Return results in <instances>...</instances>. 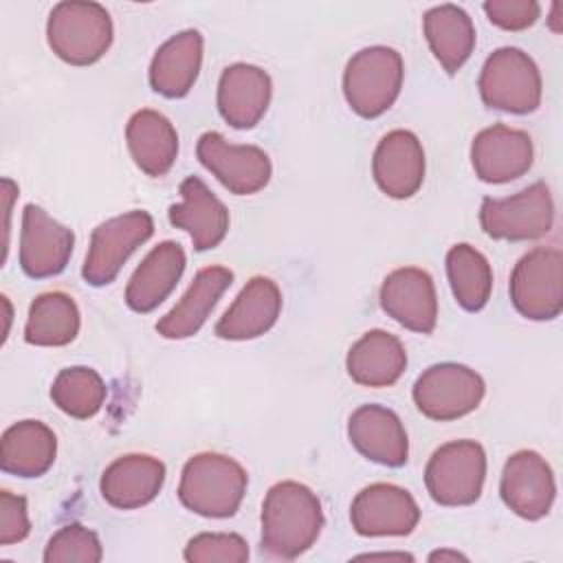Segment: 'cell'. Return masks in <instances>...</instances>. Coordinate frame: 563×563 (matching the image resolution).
<instances>
[{"label":"cell","mask_w":563,"mask_h":563,"mask_svg":"<svg viewBox=\"0 0 563 563\" xmlns=\"http://www.w3.org/2000/svg\"><path fill=\"white\" fill-rule=\"evenodd\" d=\"M486 394L484 378L460 363H438L427 367L413 385L418 411L431 420H457L475 411Z\"/></svg>","instance_id":"cell-9"},{"label":"cell","mask_w":563,"mask_h":563,"mask_svg":"<svg viewBox=\"0 0 563 563\" xmlns=\"http://www.w3.org/2000/svg\"><path fill=\"white\" fill-rule=\"evenodd\" d=\"M282 312V290L264 275H255L240 290L235 301L216 323V336L227 341H249L266 334Z\"/></svg>","instance_id":"cell-20"},{"label":"cell","mask_w":563,"mask_h":563,"mask_svg":"<svg viewBox=\"0 0 563 563\" xmlns=\"http://www.w3.org/2000/svg\"><path fill=\"white\" fill-rule=\"evenodd\" d=\"M352 446L367 460L396 468L409 460V438L396 411L383 405H363L347 420Z\"/></svg>","instance_id":"cell-18"},{"label":"cell","mask_w":563,"mask_h":563,"mask_svg":"<svg viewBox=\"0 0 563 563\" xmlns=\"http://www.w3.org/2000/svg\"><path fill=\"white\" fill-rule=\"evenodd\" d=\"M345 367L358 385L389 387L402 376L407 352L398 336L385 330H369L350 347Z\"/></svg>","instance_id":"cell-27"},{"label":"cell","mask_w":563,"mask_h":563,"mask_svg":"<svg viewBox=\"0 0 563 563\" xmlns=\"http://www.w3.org/2000/svg\"><path fill=\"white\" fill-rule=\"evenodd\" d=\"M273 95L268 73L253 64H231L218 81V110L238 130H249L262 121Z\"/></svg>","instance_id":"cell-19"},{"label":"cell","mask_w":563,"mask_h":563,"mask_svg":"<svg viewBox=\"0 0 563 563\" xmlns=\"http://www.w3.org/2000/svg\"><path fill=\"white\" fill-rule=\"evenodd\" d=\"M154 233V220L147 211L134 209L101 222L92 235L81 266V275L90 286L114 282L128 257L145 244Z\"/></svg>","instance_id":"cell-10"},{"label":"cell","mask_w":563,"mask_h":563,"mask_svg":"<svg viewBox=\"0 0 563 563\" xmlns=\"http://www.w3.org/2000/svg\"><path fill=\"white\" fill-rule=\"evenodd\" d=\"M510 301L532 321L556 319L563 310V253L554 246L528 251L512 268Z\"/></svg>","instance_id":"cell-7"},{"label":"cell","mask_w":563,"mask_h":563,"mask_svg":"<svg viewBox=\"0 0 563 563\" xmlns=\"http://www.w3.org/2000/svg\"><path fill=\"white\" fill-rule=\"evenodd\" d=\"M486 451L475 440H453L433 451L424 468V486L440 506H468L482 495Z\"/></svg>","instance_id":"cell-6"},{"label":"cell","mask_w":563,"mask_h":563,"mask_svg":"<svg viewBox=\"0 0 563 563\" xmlns=\"http://www.w3.org/2000/svg\"><path fill=\"white\" fill-rule=\"evenodd\" d=\"M178 191L183 202L169 207V222L189 233L196 251L216 249L227 238L229 209L198 176H187Z\"/></svg>","instance_id":"cell-21"},{"label":"cell","mask_w":563,"mask_h":563,"mask_svg":"<svg viewBox=\"0 0 563 563\" xmlns=\"http://www.w3.org/2000/svg\"><path fill=\"white\" fill-rule=\"evenodd\" d=\"M75 246V233L40 205H26L20 229V266L33 279L59 275Z\"/></svg>","instance_id":"cell-13"},{"label":"cell","mask_w":563,"mask_h":563,"mask_svg":"<svg viewBox=\"0 0 563 563\" xmlns=\"http://www.w3.org/2000/svg\"><path fill=\"white\" fill-rule=\"evenodd\" d=\"M249 475L240 462L222 453H196L180 473V504L209 519L233 517L244 499Z\"/></svg>","instance_id":"cell-2"},{"label":"cell","mask_w":563,"mask_h":563,"mask_svg":"<svg viewBox=\"0 0 563 563\" xmlns=\"http://www.w3.org/2000/svg\"><path fill=\"white\" fill-rule=\"evenodd\" d=\"M103 548L97 532L81 523H68L59 528L44 548L46 563H99Z\"/></svg>","instance_id":"cell-33"},{"label":"cell","mask_w":563,"mask_h":563,"mask_svg":"<svg viewBox=\"0 0 563 563\" xmlns=\"http://www.w3.org/2000/svg\"><path fill=\"white\" fill-rule=\"evenodd\" d=\"M466 561V556L457 550H435L429 554V561Z\"/></svg>","instance_id":"cell-38"},{"label":"cell","mask_w":563,"mask_h":563,"mask_svg":"<svg viewBox=\"0 0 563 563\" xmlns=\"http://www.w3.org/2000/svg\"><path fill=\"white\" fill-rule=\"evenodd\" d=\"M405 77L402 57L389 46H367L354 53L343 73L347 106L363 119L387 112L400 95Z\"/></svg>","instance_id":"cell-4"},{"label":"cell","mask_w":563,"mask_h":563,"mask_svg":"<svg viewBox=\"0 0 563 563\" xmlns=\"http://www.w3.org/2000/svg\"><path fill=\"white\" fill-rule=\"evenodd\" d=\"M482 9L486 18L504 31H523L541 15V4L534 0H486Z\"/></svg>","instance_id":"cell-35"},{"label":"cell","mask_w":563,"mask_h":563,"mask_svg":"<svg viewBox=\"0 0 563 563\" xmlns=\"http://www.w3.org/2000/svg\"><path fill=\"white\" fill-rule=\"evenodd\" d=\"M202 48L205 40L196 29L180 31L163 42L150 64L152 90L167 99L185 97L200 75Z\"/></svg>","instance_id":"cell-25"},{"label":"cell","mask_w":563,"mask_h":563,"mask_svg":"<svg viewBox=\"0 0 563 563\" xmlns=\"http://www.w3.org/2000/svg\"><path fill=\"white\" fill-rule=\"evenodd\" d=\"M18 196V185L11 178H2V202H4V253L2 262L7 260V244H9V216H11V202Z\"/></svg>","instance_id":"cell-37"},{"label":"cell","mask_w":563,"mask_h":563,"mask_svg":"<svg viewBox=\"0 0 563 563\" xmlns=\"http://www.w3.org/2000/svg\"><path fill=\"white\" fill-rule=\"evenodd\" d=\"M422 31L440 66L455 75L475 48V26L471 15L457 4H440L424 13Z\"/></svg>","instance_id":"cell-29"},{"label":"cell","mask_w":563,"mask_h":563,"mask_svg":"<svg viewBox=\"0 0 563 563\" xmlns=\"http://www.w3.org/2000/svg\"><path fill=\"white\" fill-rule=\"evenodd\" d=\"M125 143L136 167L152 176H165L178 156V134L158 110H136L125 125Z\"/></svg>","instance_id":"cell-26"},{"label":"cell","mask_w":563,"mask_h":563,"mask_svg":"<svg viewBox=\"0 0 563 563\" xmlns=\"http://www.w3.org/2000/svg\"><path fill=\"white\" fill-rule=\"evenodd\" d=\"M198 161L231 194L251 196L271 180L273 165L268 154L257 145H233L220 132H205L196 145Z\"/></svg>","instance_id":"cell-11"},{"label":"cell","mask_w":563,"mask_h":563,"mask_svg":"<svg viewBox=\"0 0 563 563\" xmlns=\"http://www.w3.org/2000/svg\"><path fill=\"white\" fill-rule=\"evenodd\" d=\"M233 273L227 266H205L196 273L180 301L156 323V332L163 339H189L207 321L209 312L231 286Z\"/></svg>","instance_id":"cell-24"},{"label":"cell","mask_w":563,"mask_h":563,"mask_svg":"<svg viewBox=\"0 0 563 563\" xmlns=\"http://www.w3.org/2000/svg\"><path fill=\"white\" fill-rule=\"evenodd\" d=\"M356 559H398V561H413L407 552H378V554H361Z\"/></svg>","instance_id":"cell-39"},{"label":"cell","mask_w":563,"mask_h":563,"mask_svg":"<svg viewBox=\"0 0 563 563\" xmlns=\"http://www.w3.org/2000/svg\"><path fill=\"white\" fill-rule=\"evenodd\" d=\"M183 556L189 563H244L249 543L235 532H200L187 541Z\"/></svg>","instance_id":"cell-34"},{"label":"cell","mask_w":563,"mask_h":563,"mask_svg":"<svg viewBox=\"0 0 563 563\" xmlns=\"http://www.w3.org/2000/svg\"><path fill=\"white\" fill-rule=\"evenodd\" d=\"M321 528V501L306 484L286 479L268 488L262 504V550L268 556L297 559L312 548Z\"/></svg>","instance_id":"cell-1"},{"label":"cell","mask_w":563,"mask_h":563,"mask_svg":"<svg viewBox=\"0 0 563 563\" xmlns=\"http://www.w3.org/2000/svg\"><path fill=\"white\" fill-rule=\"evenodd\" d=\"M380 308L407 330L431 334L438 321V295L427 271L405 266L391 271L380 286Z\"/></svg>","instance_id":"cell-16"},{"label":"cell","mask_w":563,"mask_h":563,"mask_svg":"<svg viewBox=\"0 0 563 563\" xmlns=\"http://www.w3.org/2000/svg\"><path fill=\"white\" fill-rule=\"evenodd\" d=\"M31 521L26 499L11 490H0V545H13L29 537Z\"/></svg>","instance_id":"cell-36"},{"label":"cell","mask_w":563,"mask_h":563,"mask_svg":"<svg viewBox=\"0 0 563 563\" xmlns=\"http://www.w3.org/2000/svg\"><path fill=\"white\" fill-rule=\"evenodd\" d=\"M350 521L361 537H405L418 526L420 508L407 488L378 482L356 493Z\"/></svg>","instance_id":"cell-12"},{"label":"cell","mask_w":563,"mask_h":563,"mask_svg":"<svg viewBox=\"0 0 563 563\" xmlns=\"http://www.w3.org/2000/svg\"><path fill=\"white\" fill-rule=\"evenodd\" d=\"M534 147L528 132L495 123L471 143V163L479 180L490 185L510 183L532 167Z\"/></svg>","instance_id":"cell-15"},{"label":"cell","mask_w":563,"mask_h":563,"mask_svg":"<svg viewBox=\"0 0 563 563\" xmlns=\"http://www.w3.org/2000/svg\"><path fill=\"white\" fill-rule=\"evenodd\" d=\"M106 396L108 389L103 378L92 367L84 365L62 369L51 385V398L57 409L77 420H86L99 413Z\"/></svg>","instance_id":"cell-32"},{"label":"cell","mask_w":563,"mask_h":563,"mask_svg":"<svg viewBox=\"0 0 563 563\" xmlns=\"http://www.w3.org/2000/svg\"><path fill=\"white\" fill-rule=\"evenodd\" d=\"M112 35V18L99 2H59L48 13V46L66 64L99 62L108 53Z\"/></svg>","instance_id":"cell-3"},{"label":"cell","mask_w":563,"mask_h":563,"mask_svg":"<svg viewBox=\"0 0 563 563\" xmlns=\"http://www.w3.org/2000/svg\"><path fill=\"white\" fill-rule=\"evenodd\" d=\"M372 174L389 198H411L424 180V150L418 136L409 130L387 132L374 150Z\"/></svg>","instance_id":"cell-17"},{"label":"cell","mask_w":563,"mask_h":563,"mask_svg":"<svg viewBox=\"0 0 563 563\" xmlns=\"http://www.w3.org/2000/svg\"><path fill=\"white\" fill-rule=\"evenodd\" d=\"M482 101L501 112L528 114L541 103V73L534 59L515 46L493 51L477 81Z\"/></svg>","instance_id":"cell-5"},{"label":"cell","mask_w":563,"mask_h":563,"mask_svg":"<svg viewBox=\"0 0 563 563\" xmlns=\"http://www.w3.org/2000/svg\"><path fill=\"white\" fill-rule=\"evenodd\" d=\"M185 251L178 242L156 244L132 273L125 288V303L134 312H152L176 288L185 273Z\"/></svg>","instance_id":"cell-23"},{"label":"cell","mask_w":563,"mask_h":563,"mask_svg":"<svg viewBox=\"0 0 563 563\" xmlns=\"http://www.w3.org/2000/svg\"><path fill=\"white\" fill-rule=\"evenodd\" d=\"M499 493L515 515L537 521L545 517L554 504V473L537 451H517L504 464Z\"/></svg>","instance_id":"cell-14"},{"label":"cell","mask_w":563,"mask_h":563,"mask_svg":"<svg viewBox=\"0 0 563 563\" xmlns=\"http://www.w3.org/2000/svg\"><path fill=\"white\" fill-rule=\"evenodd\" d=\"M479 224L493 240H539L554 224L552 194L545 183H534L508 198H484Z\"/></svg>","instance_id":"cell-8"},{"label":"cell","mask_w":563,"mask_h":563,"mask_svg":"<svg viewBox=\"0 0 563 563\" xmlns=\"http://www.w3.org/2000/svg\"><path fill=\"white\" fill-rule=\"evenodd\" d=\"M446 275L455 301L468 310H482L493 290V271L488 260L471 244H455L446 253Z\"/></svg>","instance_id":"cell-31"},{"label":"cell","mask_w":563,"mask_h":563,"mask_svg":"<svg viewBox=\"0 0 563 563\" xmlns=\"http://www.w3.org/2000/svg\"><path fill=\"white\" fill-rule=\"evenodd\" d=\"M2 306H4V336H2V341H4L9 334V323H11V303L7 297H2Z\"/></svg>","instance_id":"cell-40"},{"label":"cell","mask_w":563,"mask_h":563,"mask_svg":"<svg viewBox=\"0 0 563 563\" xmlns=\"http://www.w3.org/2000/svg\"><path fill=\"white\" fill-rule=\"evenodd\" d=\"M165 464L145 453L117 457L101 475V497L119 510H134L150 504L163 488Z\"/></svg>","instance_id":"cell-22"},{"label":"cell","mask_w":563,"mask_h":563,"mask_svg":"<svg viewBox=\"0 0 563 563\" xmlns=\"http://www.w3.org/2000/svg\"><path fill=\"white\" fill-rule=\"evenodd\" d=\"M57 455V438L40 420H20L2 433L0 466L9 475L40 477Z\"/></svg>","instance_id":"cell-28"},{"label":"cell","mask_w":563,"mask_h":563,"mask_svg":"<svg viewBox=\"0 0 563 563\" xmlns=\"http://www.w3.org/2000/svg\"><path fill=\"white\" fill-rule=\"evenodd\" d=\"M79 325L75 299L62 290H48L37 295L29 308L24 341L40 347H62L77 336Z\"/></svg>","instance_id":"cell-30"}]
</instances>
